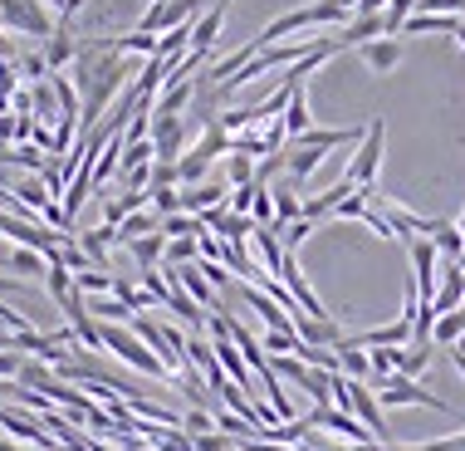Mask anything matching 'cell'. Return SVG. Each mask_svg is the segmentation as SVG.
I'll return each instance as SVG.
<instances>
[{"label":"cell","instance_id":"obj_1","mask_svg":"<svg viewBox=\"0 0 465 451\" xmlns=\"http://www.w3.org/2000/svg\"><path fill=\"white\" fill-rule=\"evenodd\" d=\"M353 20L343 5H333V0H313V5H299V10H284L280 20H270L260 35H250L260 49H270V45H284V35H294V30H343V25Z\"/></svg>","mask_w":465,"mask_h":451},{"label":"cell","instance_id":"obj_2","mask_svg":"<svg viewBox=\"0 0 465 451\" xmlns=\"http://www.w3.org/2000/svg\"><path fill=\"white\" fill-rule=\"evenodd\" d=\"M104 348L113 358H123L128 368H137V373H147V378H157V383H172V373L162 368V358L153 354V348L137 338L128 324H104Z\"/></svg>","mask_w":465,"mask_h":451},{"label":"cell","instance_id":"obj_3","mask_svg":"<svg viewBox=\"0 0 465 451\" xmlns=\"http://www.w3.org/2000/svg\"><path fill=\"white\" fill-rule=\"evenodd\" d=\"M372 393H377V403H382V407H431V412H446V417H460V412L450 407L446 397L426 393L421 383L401 378V373H392V378H382V383H372Z\"/></svg>","mask_w":465,"mask_h":451},{"label":"cell","instance_id":"obj_4","mask_svg":"<svg viewBox=\"0 0 465 451\" xmlns=\"http://www.w3.org/2000/svg\"><path fill=\"white\" fill-rule=\"evenodd\" d=\"M382 147H387V118H372L368 123V133H362V143H358V153L353 162H348V172L343 177L358 186H377V167H382Z\"/></svg>","mask_w":465,"mask_h":451},{"label":"cell","instance_id":"obj_5","mask_svg":"<svg viewBox=\"0 0 465 451\" xmlns=\"http://www.w3.org/2000/svg\"><path fill=\"white\" fill-rule=\"evenodd\" d=\"M0 30L49 40V35H54V20H49V10L40 5V0H0Z\"/></svg>","mask_w":465,"mask_h":451},{"label":"cell","instance_id":"obj_6","mask_svg":"<svg viewBox=\"0 0 465 451\" xmlns=\"http://www.w3.org/2000/svg\"><path fill=\"white\" fill-rule=\"evenodd\" d=\"M348 412H353L362 427L372 432V442L387 446V417H382V403H377V393H372L368 383H353V378H348Z\"/></svg>","mask_w":465,"mask_h":451},{"label":"cell","instance_id":"obj_7","mask_svg":"<svg viewBox=\"0 0 465 451\" xmlns=\"http://www.w3.org/2000/svg\"><path fill=\"white\" fill-rule=\"evenodd\" d=\"M309 427H323V432L343 436L348 446H362V442H372V432L362 427V422L353 417V412H338V407H313V412H309Z\"/></svg>","mask_w":465,"mask_h":451},{"label":"cell","instance_id":"obj_8","mask_svg":"<svg viewBox=\"0 0 465 451\" xmlns=\"http://www.w3.org/2000/svg\"><path fill=\"white\" fill-rule=\"evenodd\" d=\"M304 186H299L294 177H284V182H274L270 186V196H274V236L284 231V226H294V221H304Z\"/></svg>","mask_w":465,"mask_h":451},{"label":"cell","instance_id":"obj_9","mask_svg":"<svg viewBox=\"0 0 465 451\" xmlns=\"http://www.w3.org/2000/svg\"><path fill=\"white\" fill-rule=\"evenodd\" d=\"M231 202V186L225 182H201V186H182V211L186 216H206V211H216Z\"/></svg>","mask_w":465,"mask_h":451},{"label":"cell","instance_id":"obj_10","mask_svg":"<svg viewBox=\"0 0 465 451\" xmlns=\"http://www.w3.org/2000/svg\"><path fill=\"white\" fill-rule=\"evenodd\" d=\"M182 143H186V123L182 118H153V153H157V162H182Z\"/></svg>","mask_w":465,"mask_h":451},{"label":"cell","instance_id":"obj_11","mask_svg":"<svg viewBox=\"0 0 465 451\" xmlns=\"http://www.w3.org/2000/svg\"><path fill=\"white\" fill-rule=\"evenodd\" d=\"M465 305V270L460 266H441V285H436V299H431V309H436V319L450 315V309H460Z\"/></svg>","mask_w":465,"mask_h":451},{"label":"cell","instance_id":"obj_12","mask_svg":"<svg viewBox=\"0 0 465 451\" xmlns=\"http://www.w3.org/2000/svg\"><path fill=\"white\" fill-rule=\"evenodd\" d=\"M241 299L250 309H255L260 319H265V329H274V334H294V319L284 315L280 305H274V299L265 295V290H255V285H241Z\"/></svg>","mask_w":465,"mask_h":451},{"label":"cell","instance_id":"obj_13","mask_svg":"<svg viewBox=\"0 0 465 451\" xmlns=\"http://www.w3.org/2000/svg\"><path fill=\"white\" fill-rule=\"evenodd\" d=\"M0 427H5V432H15L20 442H35L40 451H59V446H54V442H49V436L40 432L45 422H40V417H25V412H15V407H0Z\"/></svg>","mask_w":465,"mask_h":451},{"label":"cell","instance_id":"obj_14","mask_svg":"<svg viewBox=\"0 0 465 451\" xmlns=\"http://www.w3.org/2000/svg\"><path fill=\"white\" fill-rule=\"evenodd\" d=\"M225 5H231V0H216L201 20H192V49L196 55H211V45H216V35H221V20H225Z\"/></svg>","mask_w":465,"mask_h":451},{"label":"cell","instance_id":"obj_15","mask_svg":"<svg viewBox=\"0 0 465 451\" xmlns=\"http://www.w3.org/2000/svg\"><path fill=\"white\" fill-rule=\"evenodd\" d=\"M338 373H343V378H353V383H372L368 348H358L353 338H343V344H338Z\"/></svg>","mask_w":465,"mask_h":451},{"label":"cell","instance_id":"obj_16","mask_svg":"<svg viewBox=\"0 0 465 451\" xmlns=\"http://www.w3.org/2000/svg\"><path fill=\"white\" fill-rule=\"evenodd\" d=\"M362 65H368L372 74H392L401 65V40H392V35H382V40L362 45Z\"/></svg>","mask_w":465,"mask_h":451},{"label":"cell","instance_id":"obj_17","mask_svg":"<svg viewBox=\"0 0 465 451\" xmlns=\"http://www.w3.org/2000/svg\"><path fill=\"white\" fill-rule=\"evenodd\" d=\"M284 133H289V143H299L309 128H313V113H309V94H304V84L294 89V98H289V108H284Z\"/></svg>","mask_w":465,"mask_h":451},{"label":"cell","instance_id":"obj_18","mask_svg":"<svg viewBox=\"0 0 465 451\" xmlns=\"http://www.w3.org/2000/svg\"><path fill=\"white\" fill-rule=\"evenodd\" d=\"M431 246L441 250V260H450V266H460V260H465V236H460V226H456V221H441V216H436Z\"/></svg>","mask_w":465,"mask_h":451},{"label":"cell","instance_id":"obj_19","mask_svg":"<svg viewBox=\"0 0 465 451\" xmlns=\"http://www.w3.org/2000/svg\"><path fill=\"white\" fill-rule=\"evenodd\" d=\"M128 256H133L143 270H162V260H167V236H162V231L143 236V241H133V246H128Z\"/></svg>","mask_w":465,"mask_h":451},{"label":"cell","instance_id":"obj_20","mask_svg":"<svg viewBox=\"0 0 465 451\" xmlns=\"http://www.w3.org/2000/svg\"><path fill=\"white\" fill-rule=\"evenodd\" d=\"M426 368H431V344H407V348H397V373H401V378L417 383Z\"/></svg>","mask_w":465,"mask_h":451},{"label":"cell","instance_id":"obj_21","mask_svg":"<svg viewBox=\"0 0 465 451\" xmlns=\"http://www.w3.org/2000/svg\"><path fill=\"white\" fill-rule=\"evenodd\" d=\"M196 157H206V162H216V157H231V133L221 128V123H211V128H201L196 137V147H192Z\"/></svg>","mask_w":465,"mask_h":451},{"label":"cell","instance_id":"obj_22","mask_svg":"<svg viewBox=\"0 0 465 451\" xmlns=\"http://www.w3.org/2000/svg\"><path fill=\"white\" fill-rule=\"evenodd\" d=\"M255 250H260V260H265V275H280V266H284V246H280V236L270 231V226H255Z\"/></svg>","mask_w":465,"mask_h":451},{"label":"cell","instance_id":"obj_23","mask_svg":"<svg viewBox=\"0 0 465 451\" xmlns=\"http://www.w3.org/2000/svg\"><path fill=\"white\" fill-rule=\"evenodd\" d=\"M118 172H123V133H118V137H108V147L98 153V162H94V186L113 182Z\"/></svg>","mask_w":465,"mask_h":451},{"label":"cell","instance_id":"obj_24","mask_svg":"<svg viewBox=\"0 0 465 451\" xmlns=\"http://www.w3.org/2000/svg\"><path fill=\"white\" fill-rule=\"evenodd\" d=\"M167 309H172V315H177V319H186V324H192V329H201V324H206V309H201V305H196V299L182 290L177 280H172V299H167Z\"/></svg>","mask_w":465,"mask_h":451},{"label":"cell","instance_id":"obj_25","mask_svg":"<svg viewBox=\"0 0 465 451\" xmlns=\"http://www.w3.org/2000/svg\"><path fill=\"white\" fill-rule=\"evenodd\" d=\"M460 334H465V305L436 319V329H431V344H441V348H456V344H460Z\"/></svg>","mask_w":465,"mask_h":451},{"label":"cell","instance_id":"obj_26","mask_svg":"<svg viewBox=\"0 0 465 451\" xmlns=\"http://www.w3.org/2000/svg\"><path fill=\"white\" fill-rule=\"evenodd\" d=\"M201 231H206L201 216H186V211H177V216H162V236H167V241H196Z\"/></svg>","mask_w":465,"mask_h":451},{"label":"cell","instance_id":"obj_27","mask_svg":"<svg viewBox=\"0 0 465 451\" xmlns=\"http://www.w3.org/2000/svg\"><path fill=\"white\" fill-rule=\"evenodd\" d=\"M250 182H255V157L231 153V157H225V186L235 192V186H250Z\"/></svg>","mask_w":465,"mask_h":451},{"label":"cell","instance_id":"obj_28","mask_svg":"<svg viewBox=\"0 0 465 451\" xmlns=\"http://www.w3.org/2000/svg\"><path fill=\"white\" fill-rule=\"evenodd\" d=\"M196 260H201V246L196 241H167V260H162V266L182 270V266H196Z\"/></svg>","mask_w":465,"mask_h":451},{"label":"cell","instance_id":"obj_29","mask_svg":"<svg viewBox=\"0 0 465 451\" xmlns=\"http://www.w3.org/2000/svg\"><path fill=\"white\" fill-rule=\"evenodd\" d=\"M45 285H49V295H54V305H59V299H69V295H74V270H64L59 260H49Z\"/></svg>","mask_w":465,"mask_h":451},{"label":"cell","instance_id":"obj_30","mask_svg":"<svg viewBox=\"0 0 465 451\" xmlns=\"http://www.w3.org/2000/svg\"><path fill=\"white\" fill-rule=\"evenodd\" d=\"M10 275H49V260L35 250H10Z\"/></svg>","mask_w":465,"mask_h":451},{"label":"cell","instance_id":"obj_31","mask_svg":"<svg viewBox=\"0 0 465 451\" xmlns=\"http://www.w3.org/2000/svg\"><path fill=\"white\" fill-rule=\"evenodd\" d=\"M182 432L186 436H206V432H216V417H211L206 407H192V412H182Z\"/></svg>","mask_w":465,"mask_h":451},{"label":"cell","instance_id":"obj_32","mask_svg":"<svg viewBox=\"0 0 465 451\" xmlns=\"http://www.w3.org/2000/svg\"><path fill=\"white\" fill-rule=\"evenodd\" d=\"M15 94H20V69L10 59V65H0V113H10V98Z\"/></svg>","mask_w":465,"mask_h":451},{"label":"cell","instance_id":"obj_33","mask_svg":"<svg viewBox=\"0 0 465 451\" xmlns=\"http://www.w3.org/2000/svg\"><path fill=\"white\" fill-rule=\"evenodd\" d=\"M417 15H456V20H465V0H421Z\"/></svg>","mask_w":465,"mask_h":451},{"label":"cell","instance_id":"obj_34","mask_svg":"<svg viewBox=\"0 0 465 451\" xmlns=\"http://www.w3.org/2000/svg\"><path fill=\"white\" fill-rule=\"evenodd\" d=\"M250 221H255V226H270V231H274V196H270V186H260L255 206H250Z\"/></svg>","mask_w":465,"mask_h":451},{"label":"cell","instance_id":"obj_35","mask_svg":"<svg viewBox=\"0 0 465 451\" xmlns=\"http://www.w3.org/2000/svg\"><path fill=\"white\" fill-rule=\"evenodd\" d=\"M309 231H313V221H294V226H284V231H280V246L289 250V256H294V250L309 241Z\"/></svg>","mask_w":465,"mask_h":451},{"label":"cell","instance_id":"obj_36","mask_svg":"<svg viewBox=\"0 0 465 451\" xmlns=\"http://www.w3.org/2000/svg\"><path fill=\"white\" fill-rule=\"evenodd\" d=\"M153 186H182L177 182V162H153Z\"/></svg>","mask_w":465,"mask_h":451},{"label":"cell","instance_id":"obj_37","mask_svg":"<svg viewBox=\"0 0 465 451\" xmlns=\"http://www.w3.org/2000/svg\"><path fill=\"white\" fill-rule=\"evenodd\" d=\"M411 451H465V432L460 436H441V442H421V446H411Z\"/></svg>","mask_w":465,"mask_h":451},{"label":"cell","instance_id":"obj_38","mask_svg":"<svg viewBox=\"0 0 465 451\" xmlns=\"http://www.w3.org/2000/svg\"><path fill=\"white\" fill-rule=\"evenodd\" d=\"M241 451H294V446H280V442H260V436H250V442H241Z\"/></svg>","mask_w":465,"mask_h":451},{"label":"cell","instance_id":"obj_39","mask_svg":"<svg viewBox=\"0 0 465 451\" xmlns=\"http://www.w3.org/2000/svg\"><path fill=\"white\" fill-rule=\"evenodd\" d=\"M10 59H15V45H10L5 30H0V65H10Z\"/></svg>","mask_w":465,"mask_h":451},{"label":"cell","instance_id":"obj_40","mask_svg":"<svg viewBox=\"0 0 465 451\" xmlns=\"http://www.w3.org/2000/svg\"><path fill=\"white\" fill-rule=\"evenodd\" d=\"M40 5H45V10H54V15H64V5H69V0H40Z\"/></svg>","mask_w":465,"mask_h":451},{"label":"cell","instance_id":"obj_41","mask_svg":"<svg viewBox=\"0 0 465 451\" xmlns=\"http://www.w3.org/2000/svg\"><path fill=\"white\" fill-rule=\"evenodd\" d=\"M450 363H456V373L465 378V354H450Z\"/></svg>","mask_w":465,"mask_h":451},{"label":"cell","instance_id":"obj_42","mask_svg":"<svg viewBox=\"0 0 465 451\" xmlns=\"http://www.w3.org/2000/svg\"><path fill=\"white\" fill-rule=\"evenodd\" d=\"M0 393H15V383H5V378H0Z\"/></svg>","mask_w":465,"mask_h":451},{"label":"cell","instance_id":"obj_43","mask_svg":"<svg viewBox=\"0 0 465 451\" xmlns=\"http://www.w3.org/2000/svg\"><path fill=\"white\" fill-rule=\"evenodd\" d=\"M456 40H460V49H465V20H460V30H456Z\"/></svg>","mask_w":465,"mask_h":451},{"label":"cell","instance_id":"obj_44","mask_svg":"<svg viewBox=\"0 0 465 451\" xmlns=\"http://www.w3.org/2000/svg\"><path fill=\"white\" fill-rule=\"evenodd\" d=\"M450 354H465V334H460V344H456V348H450Z\"/></svg>","mask_w":465,"mask_h":451},{"label":"cell","instance_id":"obj_45","mask_svg":"<svg viewBox=\"0 0 465 451\" xmlns=\"http://www.w3.org/2000/svg\"><path fill=\"white\" fill-rule=\"evenodd\" d=\"M456 226H460V236H465V211H460V221H456Z\"/></svg>","mask_w":465,"mask_h":451},{"label":"cell","instance_id":"obj_46","mask_svg":"<svg viewBox=\"0 0 465 451\" xmlns=\"http://www.w3.org/2000/svg\"><path fill=\"white\" fill-rule=\"evenodd\" d=\"M460 270H465V260H460Z\"/></svg>","mask_w":465,"mask_h":451}]
</instances>
